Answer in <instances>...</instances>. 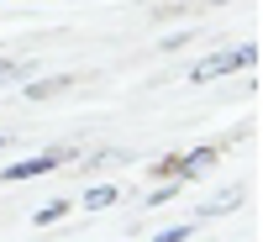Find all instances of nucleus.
<instances>
[{"label": "nucleus", "mask_w": 263, "mask_h": 242, "mask_svg": "<svg viewBox=\"0 0 263 242\" xmlns=\"http://www.w3.org/2000/svg\"><path fill=\"white\" fill-rule=\"evenodd\" d=\"M21 74V63H6V58H0V84H6V79H16Z\"/></svg>", "instance_id": "obj_9"}, {"label": "nucleus", "mask_w": 263, "mask_h": 242, "mask_svg": "<svg viewBox=\"0 0 263 242\" xmlns=\"http://www.w3.org/2000/svg\"><path fill=\"white\" fill-rule=\"evenodd\" d=\"M211 163H216V147H200V153H190V158H179V174L195 179V174H205Z\"/></svg>", "instance_id": "obj_3"}, {"label": "nucleus", "mask_w": 263, "mask_h": 242, "mask_svg": "<svg viewBox=\"0 0 263 242\" xmlns=\"http://www.w3.org/2000/svg\"><path fill=\"white\" fill-rule=\"evenodd\" d=\"M237 200H242V184H232V190H221V195H216V200H211L205 211H211V216H216V211H232Z\"/></svg>", "instance_id": "obj_4"}, {"label": "nucleus", "mask_w": 263, "mask_h": 242, "mask_svg": "<svg viewBox=\"0 0 263 242\" xmlns=\"http://www.w3.org/2000/svg\"><path fill=\"white\" fill-rule=\"evenodd\" d=\"M111 200H116V190H111V184H100V190L84 195V211H100V206H111Z\"/></svg>", "instance_id": "obj_5"}, {"label": "nucleus", "mask_w": 263, "mask_h": 242, "mask_svg": "<svg viewBox=\"0 0 263 242\" xmlns=\"http://www.w3.org/2000/svg\"><path fill=\"white\" fill-rule=\"evenodd\" d=\"M258 58V48L248 42V48H232V53H211L195 63V79H216V74H232V69H248V63Z\"/></svg>", "instance_id": "obj_1"}, {"label": "nucleus", "mask_w": 263, "mask_h": 242, "mask_svg": "<svg viewBox=\"0 0 263 242\" xmlns=\"http://www.w3.org/2000/svg\"><path fill=\"white\" fill-rule=\"evenodd\" d=\"M63 211H69V206H63V200H53V206H42V211L32 216V221H37V227H53V221H58Z\"/></svg>", "instance_id": "obj_7"}, {"label": "nucleus", "mask_w": 263, "mask_h": 242, "mask_svg": "<svg viewBox=\"0 0 263 242\" xmlns=\"http://www.w3.org/2000/svg\"><path fill=\"white\" fill-rule=\"evenodd\" d=\"M63 84H69V79H42V84H27V95H32V100H42V95H58Z\"/></svg>", "instance_id": "obj_6"}, {"label": "nucleus", "mask_w": 263, "mask_h": 242, "mask_svg": "<svg viewBox=\"0 0 263 242\" xmlns=\"http://www.w3.org/2000/svg\"><path fill=\"white\" fill-rule=\"evenodd\" d=\"M184 237H190V227H168V232H158L153 242H184Z\"/></svg>", "instance_id": "obj_8"}, {"label": "nucleus", "mask_w": 263, "mask_h": 242, "mask_svg": "<svg viewBox=\"0 0 263 242\" xmlns=\"http://www.w3.org/2000/svg\"><path fill=\"white\" fill-rule=\"evenodd\" d=\"M63 158H69V153H42V158H21L16 169H6V179H11V184H21V179H37V174H53Z\"/></svg>", "instance_id": "obj_2"}]
</instances>
